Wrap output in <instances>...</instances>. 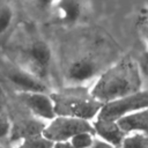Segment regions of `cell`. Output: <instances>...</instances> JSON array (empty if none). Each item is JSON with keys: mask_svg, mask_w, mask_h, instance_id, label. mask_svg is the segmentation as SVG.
I'll return each instance as SVG.
<instances>
[{"mask_svg": "<svg viewBox=\"0 0 148 148\" xmlns=\"http://www.w3.org/2000/svg\"><path fill=\"white\" fill-rule=\"evenodd\" d=\"M142 82L139 64L124 59L104 72L89 92L96 101L104 104L141 90Z\"/></svg>", "mask_w": 148, "mask_h": 148, "instance_id": "obj_1", "label": "cell"}, {"mask_svg": "<svg viewBox=\"0 0 148 148\" xmlns=\"http://www.w3.org/2000/svg\"><path fill=\"white\" fill-rule=\"evenodd\" d=\"M57 116H69L90 120L96 117L102 108V103L96 101L90 92L65 91L51 96Z\"/></svg>", "mask_w": 148, "mask_h": 148, "instance_id": "obj_2", "label": "cell"}, {"mask_svg": "<svg viewBox=\"0 0 148 148\" xmlns=\"http://www.w3.org/2000/svg\"><path fill=\"white\" fill-rule=\"evenodd\" d=\"M81 132L94 133L92 125L89 120L69 116H56L44 126L42 135L52 142H58L68 141Z\"/></svg>", "mask_w": 148, "mask_h": 148, "instance_id": "obj_3", "label": "cell"}, {"mask_svg": "<svg viewBox=\"0 0 148 148\" xmlns=\"http://www.w3.org/2000/svg\"><path fill=\"white\" fill-rule=\"evenodd\" d=\"M147 108H148V90L141 89L136 92L104 103L96 117L108 120H118L119 118L126 114Z\"/></svg>", "mask_w": 148, "mask_h": 148, "instance_id": "obj_4", "label": "cell"}, {"mask_svg": "<svg viewBox=\"0 0 148 148\" xmlns=\"http://www.w3.org/2000/svg\"><path fill=\"white\" fill-rule=\"evenodd\" d=\"M20 98L24 105L38 118L51 120L57 114L54 111V104L51 96H47L45 92H28L21 91Z\"/></svg>", "mask_w": 148, "mask_h": 148, "instance_id": "obj_5", "label": "cell"}, {"mask_svg": "<svg viewBox=\"0 0 148 148\" xmlns=\"http://www.w3.org/2000/svg\"><path fill=\"white\" fill-rule=\"evenodd\" d=\"M91 125L94 133L99 139L113 145L117 148H120V145L126 133L119 127L116 120H108L96 117V120Z\"/></svg>", "mask_w": 148, "mask_h": 148, "instance_id": "obj_6", "label": "cell"}, {"mask_svg": "<svg viewBox=\"0 0 148 148\" xmlns=\"http://www.w3.org/2000/svg\"><path fill=\"white\" fill-rule=\"evenodd\" d=\"M8 79L12 83L21 89V91L28 92H45V84L34 74L22 71V69H10L8 73Z\"/></svg>", "mask_w": 148, "mask_h": 148, "instance_id": "obj_7", "label": "cell"}, {"mask_svg": "<svg viewBox=\"0 0 148 148\" xmlns=\"http://www.w3.org/2000/svg\"><path fill=\"white\" fill-rule=\"evenodd\" d=\"M116 121L126 134L143 133L148 135V108L126 114Z\"/></svg>", "mask_w": 148, "mask_h": 148, "instance_id": "obj_8", "label": "cell"}, {"mask_svg": "<svg viewBox=\"0 0 148 148\" xmlns=\"http://www.w3.org/2000/svg\"><path fill=\"white\" fill-rule=\"evenodd\" d=\"M28 56L36 74L43 76L46 73V68L51 60V50L47 44L42 40L35 42L28 50Z\"/></svg>", "mask_w": 148, "mask_h": 148, "instance_id": "obj_9", "label": "cell"}, {"mask_svg": "<svg viewBox=\"0 0 148 148\" xmlns=\"http://www.w3.org/2000/svg\"><path fill=\"white\" fill-rule=\"evenodd\" d=\"M96 74V65L90 59H80L73 62L68 69V75L74 81H86Z\"/></svg>", "mask_w": 148, "mask_h": 148, "instance_id": "obj_10", "label": "cell"}, {"mask_svg": "<svg viewBox=\"0 0 148 148\" xmlns=\"http://www.w3.org/2000/svg\"><path fill=\"white\" fill-rule=\"evenodd\" d=\"M44 126H40L39 123L36 121H23L21 124H17L15 127H13V130L10 128V132L13 133V139H25V138H30V136H35V135H39L42 134Z\"/></svg>", "mask_w": 148, "mask_h": 148, "instance_id": "obj_11", "label": "cell"}, {"mask_svg": "<svg viewBox=\"0 0 148 148\" xmlns=\"http://www.w3.org/2000/svg\"><path fill=\"white\" fill-rule=\"evenodd\" d=\"M58 13L62 21L74 22L80 16L81 6L77 0H59Z\"/></svg>", "mask_w": 148, "mask_h": 148, "instance_id": "obj_12", "label": "cell"}, {"mask_svg": "<svg viewBox=\"0 0 148 148\" xmlns=\"http://www.w3.org/2000/svg\"><path fill=\"white\" fill-rule=\"evenodd\" d=\"M120 148H148V135L143 133H127Z\"/></svg>", "mask_w": 148, "mask_h": 148, "instance_id": "obj_13", "label": "cell"}, {"mask_svg": "<svg viewBox=\"0 0 148 148\" xmlns=\"http://www.w3.org/2000/svg\"><path fill=\"white\" fill-rule=\"evenodd\" d=\"M53 142L44 138L42 134L25 138L22 143H20L16 148H52Z\"/></svg>", "mask_w": 148, "mask_h": 148, "instance_id": "obj_14", "label": "cell"}, {"mask_svg": "<svg viewBox=\"0 0 148 148\" xmlns=\"http://www.w3.org/2000/svg\"><path fill=\"white\" fill-rule=\"evenodd\" d=\"M94 133L91 132H81L74 135L69 142L72 143L73 148H90L94 142Z\"/></svg>", "mask_w": 148, "mask_h": 148, "instance_id": "obj_15", "label": "cell"}, {"mask_svg": "<svg viewBox=\"0 0 148 148\" xmlns=\"http://www.w3.org/2000/svg\"><path fill=\"white\" fill-rule=\"evenodd\" d=\"M12 10L7 7H3L0 9V35L7 30L12 22Z\"/></svg>", "mask_w": 148, "mask_h": 148, "instance_id": "obj_16", "label": "cell"}, {"mask_svg": "<svg viewBox=\"0 0 148 148\" xmlns=\"http://www.w3.org/2000/svg\"><path fill=\"white\" fill-rule=\"evenodd\" d=\"M10 124L6 119H0V140L10 133Z\"/></svg>", "mask_w": 148, "mask_h": 148, "instance_id": "obj_17", "label": "cell"}, {"mask_svg": "<svg viewBox=\"0 0 148 148\" xmlns=\"http://www.w3.org/2000/svg\"><path fill=\"white\" fill-rule=\"evenodd\" d=\"M139 66H140L142 80L146 79L148 81V53L142 58V61H141V64H139Z\"/></svg>", "mask_w": 148, "mask_h": 148, "instance_id": "obj_18", "label": "cell"}, {"mask_svg": "<svg viewBox=\"0 0 148 148\" xmlns=\"http://www.w3.org/2000/svg\"><path fill=\"white\" fill-rule=\"evenodd\" d=\"M90 148H117V147H114L113 145H111V143L97 138V139H94V142H92Z\"/></svg>", "mask_w": 148, "mask_h": 148, "instance_id": "obj_19", "label": "cell"}, {"mask_svg": "<svg viewBox=\"0 0 148 148\" xmlns=\"http://www.w3.org/2000/svg\"><path fill=\"white\" fill-rule=\"evenodd\" d=\"M52 148H73L72 143L68 141H58V142H53Z\"/></svg>", "mask_w": 148, "mask_h": 148, "instance_id": "obj_20", "label": "cell"}, {"mask_svg": "<svg viewBox=\"0 0 148 148\" xmlns=\"http://www.w3.org/2000/svg\"><path fill=\"white\" fill-rule=\"evenodd\" d=\"M37 1H38V5H39L40 7L46 8V7H49L54 0H37Z\"/></svg>", "mask_w": 148, "mask_h": 148, "instance_id": "obj_21", "label": "cell"}]
</instances>
